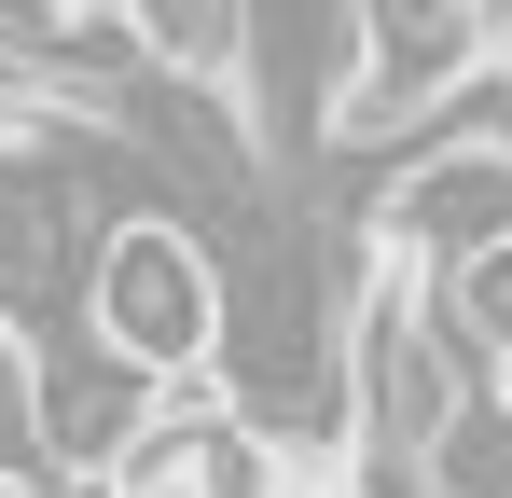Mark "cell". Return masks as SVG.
Instances as JSON below:
<instances>
[{
  "instance_id": "8992f818",
  "label": "cell",
  "mask_w": 512,
  "mask_h": 498,
  "mask_svg": "<svg viewBox=\"0 0 512 498\" xmlns=\"http://www.w3.org/2000/svg\"><path fill=\"white\" fill-rule=\"evenodd\" d=\"M471 14H485V42H499V56H512V0H471Z\"/></svg>"
},
{
  "instance_id": "3957f363",
  "label": "cell",
  "mask_w": 512,
  "mask_h": 498,
  "mask_svg": "<svg viewBox=\"0 0 512 498\" xmlns=\"http://www.w3.org/2000/svg\"><path fill=\"white\" fill-rule=\"evenodd\" d=\"M14 415H28V443H42V471H70V485H111L139 443H153V415H167V388L125 360V346H97L84 319L42 332L28 346V388H14Z\"/></svg>"
},
{
  "instance_id": "6da1fadb",
  "label": "cell",
  "mask_w": 512,
  "mask_h": 498,
  "mask_svg": "<svg viewBox=\"0 0 512 498\" xmlns=\"http://www.w3.org/2000/svg\"><path fill=\"white\" fill-rule=\"evenodd\" d=\"M84 332L97 346H125L167 402H222V332H236V277H222V249L167 222V208H125L84 263Z\"/></svg>"
},
{
  "instance_id": "277c9868",
  "label": "cell",
  "mask_w": 512,
  "mask_h": 498,
  "mask_svg": "<svg viewBox=\"0 0 512 498\" xmlns=\"http://www.w3.org/2000/svg\"><path fill=\"white\" fill-rule=\"evenodd\" d=\"M97 28H125V56L180 97H250V0H111Z\"/></svg>"
},
{
  "instance_id": "52a82bcc",
  "label": "cell",
  "mask_w": 512,
  "mask_h": 498,
  "mask_svg": "<svg viewBox=\"0 0 512 498\" xmlns=\"http://www.w3.org/2000/svg\"><path fill=\"white\" fill-rule=\"evenodd\" d=\"M0 498H42V471H14V457H0Z\"/></svg>"
},
{
  "instance_id": "7a4b0ae2",
  "label": "cell",
  "mask_w": 512,
  "mask_h": 498,
  "mask_svg": "<svg viewBox=\"0 0 512 498\" xmlns=\"http://www.w3.org/2000/svg\"><path fill=\"white\" fill-rule=\"evenodd\" d=\"M374 263H416V277H471L485 249L512 236V139L499 125H429L416 153L388 166V194H374Z\"/></svg>"
},
{
  "instance_id": "5b68a950",
  "label": "cell",
  "mask_w": 512,
  "mask_h": 498,
  "mask_svg": "<svg viewBox=\"0 0 512 498\" xmlns=\"http://www.w3.org/2000/svg\"><path fill=\"white\" fill-rule=\"evenodd\" d=\"M443 305H457V319H471V346H485V360L512 374V236L485 249L471 277H443Z\"/></svg>"
}]
</instances>
